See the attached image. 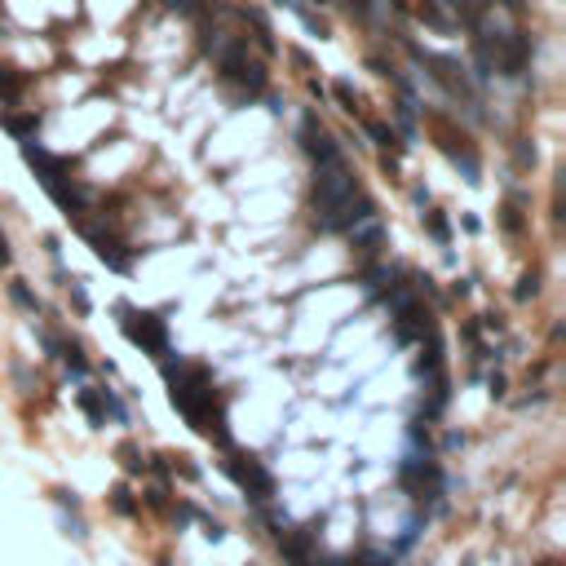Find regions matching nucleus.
Returning <instances> with one entry per match:
<instances>
[{
  "instance_id": "1",
  "label": "nucleus",
  "mask_w": 566,
  "mask_h": 566,
  "mask_svg": "<svg viewBox=\"0 0 566 566\" xmlns=\"http://www.w3.org/2000/svg\"><path fill=\"white\" fill-rule=\"evenodd\" d=\"M354 199H359L354 173H349L341 159L337 164H319V177H314V208L323 212V226L337 217L345 204H354Z\"/></svg>"
},
{
  "instance_id": "2",
  "label": "nucleus",
  "mask_w": 566,
  "mask_h": 566,
  "mask_svg": "<svg viewBox=\"0 0 566 566\" xmlns=\"http://www.w3.org/2000/svg\"><path fill=\"white\" fill-rule=\"evenodd\" d=\"M301 146H306V155L319 159V164H337V159H341L337 142H332L327 133L319 128V120H314V115H306V124H301Z\"/></svg>"
},
{
  "instance_id": "3",
  "label": "nucleus",
  "mask_w": 566,
  "mask_h": 566,
  "mask_svg": "<svg viewBox=\"0 0 566 566\" xmlns=\"http://www.w3.org/2000/svg\"><path fill=\"white\" fill-rule=\"evenodd\" d=\"M124 332H128V341H138V345H146V349H164V323L155 319V314H133L128 306H124Z\"/></svg>"
},
{
  "instance_id": "4",
  "label": "nucleus",
  "mask_w": 566,
  "mask_h": 566,
  "mask_svg": "<svg viewBox=\"0 0 566 566\" xmlns=\"http://www.w3.org/2000/svg\"><path fill=\"white\" fill-rule=\"evenodd\" d=\"M526 54H531V40H526V36H509V49H505L500 66H505L509 76H522V66H526Z\"/></svg>"
},
{
  "instance_id": "5",
  "label": "nucleus",
  "mask_w": 566,
  "mask_h": 566,
  "mask_svg": "<svg viewBox=\"0 0 566 566\" xmlns=\"http://www.w3.org/2000/svg\"><path fill=\"white\" fill-rule=\"evenodd\" d=\"M0 124H5L9 133H13V138H27V133H36V115H0Z\"/></svg>"
},
{
  "instance_id": "6",
  "label": "nucleus",
  "mask_w": 566,
  "mask_h": 566,
  "mask_svg": "<svg viewBox=\"0 0 566 566\" xmlns=\"http://www.w3.org/2000/svg\"><path fill=\"white\" fill-rule=\"evenodd\" d=\"M18 93H23V76H9V71H0V102H13Z\"/></svg>"
},
{
  "instance_id": "7",
  "label": "nucleus",
  "mask_w": 566,
  "mask_h": 566,
  "mask_svg": "<svg viewBox=\"0 0 566 566\" xmlns=\"http://www.w3.org/2000/svg\"><path fill=\"white\" fill-rule=\"evenodd\" d=\"M425 222H429V230H434V239H452V226H447V217H442V212H425Z\"/></svg>"
},
{
  "instance_id": "8",
  "label": "nucleus",
  "mask_w": 566,
  "mask_h": 566,
  "mask_svg": "<svg viewBox=\"0 0 566 566\" xmlns=\"http://www.w3.org/2000/svg\"><path fill=\"white\" fill-rule=\"evenodd\" d=\"M337 102H341L345 111H359V97H354V89H349L345 80H341V85H337Z\"/></svg>"
},
{
  "instance_id": "9",
  "label": "nucleus",
  "mask_w": 566,
  "mask_h": 566,
  "mask_svg": "<svg viewBox=\"0 0 566 566\" xmlns=\"http://www.w3.org/2000/svg\"><path fill=\"white\" fill-rule=\"evenodd\" d=\"M368 133H372V138H376V146H394V128H385V124H368Z\"/></svg>"
},
{
  "instance_id": "10",
  "label": "nucleus",
  "mask_w": 566,
  "mask_h": 566,
  "mask_svg": "<svg viewBox=\"0 0 566 566\" xmlns=\"http://www.w3.org/2000/svg\"><path fill=\"white\" fill-rule=\"evenodd\" d=\"M169 9H181V13H199V0H169Z\"/></svg>"
},
{
  "instance_id": "11",
  "label": "nucleus",
  "mask_w": 566,
  "mask_h": 566,
  "mask_svg": "<svg viewBox=\"0 0 566 566\" xmlns=\"http://www.w3.org/2000/svg\"><path fill=\"white\" fill-rule=\"evenodd\" d=\"M0 261H9V243H5V235H0Z\"/></svg>"
},
{
  "instance_id": "12",
  "label": "nucleus",
  "mask_w": 566,
  "mask_h": 566,
  "mask_svg": "<svg viewBox=\"0 0 566 566\" xmlns=\"http://www.w3.org/2000/svg\"><path fill=\"white\" fill-rule=\"evenodd\" d=\"M354 5H359V13H368V9H372V0H354Z\"/></svg>"
}]
</instances>
